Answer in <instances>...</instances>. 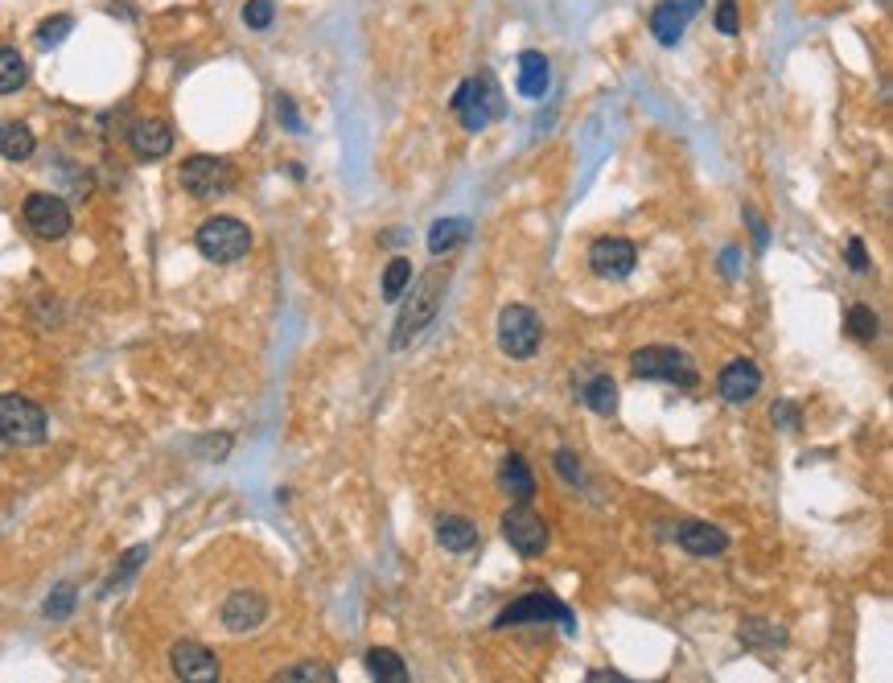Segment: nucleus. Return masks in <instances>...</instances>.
Segmentation results:
<instances>
[{"label": "nucleus", "mask_w": 893, "mask_h": 683, "mask_svg": "<svg viewBox=\"0 0 893 683\" xmlns=\"http://www.w3.org/2000/svg\"><path fill=\"white\" fill-rule=\"evenodd\" d=\"M408 289L412 292H408L404 309H400V322L391 329V350H408L428 325L437 322L440 305H445V289H449V268L433 264V268H424Z\"/></svg>", "instance_id": "f257e3e1"}, {"label": "nucleus", "mask_w": 893, "mask_h": 683, "mask_svg": "<svg viewBox=\"0 0 893 683\" xmlns=\"http://www.w3.org/2000/svg\"><path fill=\"white\" fill-rule=\"evenodd\" d=\"M630 371L639 379L675 383V387H684V392H691V387L700 383L696 362H691V355L679 350V346H642V350H634V359H630Z\"/></svg>", "instance_id": "f03ea898"}, {"label": "nucleus", "mask_w": 893, "mask_h": 683, "mask_svg": "<svg viewBox=\"0 0 893 683\" xmlns=\"http://www.w3.org/2000/svg\"><path fill=\"white\" fill-rule=\"evenodd\" d=\"M194 247H198L210 264H236V259H243L252 252V231H248V222L231 219V215H215V219H206L203 227H198Z\"/></svg>", "instance_id": "7ed1b4c3"}, {"label": "nucleus", "mask_w": 893, "mask_h": 683, "mask_svg": "<svg viewBox=\"0 0 893 683\" xmlns=\"http://www.w3.org/2000/svg\"><path fill=\"white\" fill-rule=\"evenodd\" d=\"M540 338H543V325H540V313L531 305H506L503 313H499V350H503L506 359H515V362L536 359Z\"/></svg>", "instance_id": "20e7f679"}, {"label": "nucleus", "mask_w": 893, "mask_h": 683, "mask_svg": "<svg viewBox=\"0 0 893 683\" xmlns=\"http://www.w3.org/2000/svg\"><path fill=\"white\" fill-rule=\"evenodd\" d=\"M46 432H50V420H46V412L37 408L34 400H25V395H0V441L30 449V444L46 441Z\"/></svg>", "instance_id": "39448f33"}, {"label": "nucleus", "mask_w": 893, "mask_h": 683, "mask_svg": "<svg viewBox=\"0 0 893 683\" xmlns=\"http://www.w3.org/2000/svg\"><path fill=\"white\" fill-rule=\"evenodd\" d=\"M454 112L461 116V124H466L470 132L486 128L494 116H503V95H499L494 79H490V74H473V79H466L454 95Z\"/></svg>", "instance_id": "423d86ee"}, {"label": "nucleus", "mask_w": 893, "mask_h": 683, "mask_svg": "<svg viewBox=\"0 0 893 683\" xmlns=\"http://www.w3.org/2000/svg\"><path fill=\"white\" fill-rule=\"evenodd\" d=\"M527 622H560L564 634H576V617L564 601L548 598V593H527V598L511 601L503 614L494 617V630H506V626H527Z\"/></svg>", "instance_id": "0eeeda50"}, {"label": "nucleus", "mask_w": 893, "mask_h": 683, "mask_svg": "<svg viewBox=\"0 0 893 683\" xmlns=\"http://www.w3.org/2000/svg\"><path fill=\"white\" fill-rule=\"evenodd\" d=\"M178 182H182V189H186V194H194V198H219V194H227V189H231L236 170H231V161H227V157L198 153V157H190L186 165H182Z\"/></svg>", "instance_id": "6e6552de"}, {"label": "nucleus", "mask_w": 893, "mask_h": 683, "mask_svg": "<svg viewBox=\"0 0 893 683\" xmlns=\"http://www.w3.org/2000/svg\"><path fill=\"white\" fill-rule=\"evenodd\" d=\"M499 528H503L506 544L515 547L519 556H527V560H536V556H543V552H548V523H543L531 507H523V502H519V507H506Z\"/></svg>", "instance_id": "1a4fd4ad"}, {"label": "nucleus", "mask_w": 893, "mask_h": 683, "mask_svg": "<svg viewBox=\"0 0 893 683\" xmlns=\"http://www.w3.org/2000/svg\"><path fill=\"white\" fill-rule=\"evenodd\" d=\"M21 219H25V227L34 231L37 240L46 243L70 235V206L58 194H30L25 206H21Z\"/></svg>", "instance_id": "9d476101"}, {"label": "nucleus", "mask_w": 893, "mask_h": 683, "mask_svg": "<svg viewBox=\"0 0 893 683\" xmlns=\"http://www.w3.org/2000/svg\"><path fill=\"white\" fill-rule=\"evenodd\" d=\"M634 264H639V247L622 240V235H606V240H597L589 247V268L602 280H626L634 273Z\"/></svg>", "instance_id": "9b49d317"}, {"label": "nucleus", "mask_w": 893, "mask_h": 683, "mask_svg": "<svg viewBox=\"0 0 893 683\" xmlns=\"http://www.w3.org/2000/svg\"><path fill=\"white\" fill-rule=\"evenodd\" d=\"M705 9V0H659L651 9V37L659 46H675L679 37L688 34L691 18Z\"/></svg>", "instance_id": "f8f14e48"}, {"label": "nucleus", "mask_w": 893, "mask_h": 683, "mask_svg": "<svg viewBox=\"0 0 893 683\" xmlns=\"http://www.w3.org/2000/svg\"><path fill=\"white\" fill-rule=\"evenodd\" d=\"M222 626L231 634H252L264 626V617H268V601L260 598V593H252V589H239V593H231V598L222 601Z\"/></svg>", "instance_id": "ddd939ff"}, {"label": "nucleus", "mask_w": 893, "mask_h": 683, "mask_svg": "<svg viewBox=\"0 0 893 683\" xmlns=\"http://www.w3.org/2000/svg\"><path fill=\"white\" fill-rule=\"evenodd\" d=\"M717 392H721V400H725V404H749V400L762 392L758 362H749V359L725 362V367H721V375H717Z\"/></svg>", "instance_id": "4468645a"}, {"label": "nucleus", "mask_w": 893, "mask_h": 683, "mask_svg": "<svg viewBox=\"0 0 893 683\" xmlns=\"http://www.w3.org/2000/svg\"><path fill=\"white\" fill-rule=\"evenodd\" d=\"M675 540L688 556H700V560H712V556H725L729 552V535L721 528H712L705 519H684L675 528Z\"/></svg>", "instance_id": "2eb2a0df"}, {"label": "nucleus", "mask_w": 893, "mask_h": 683, "mask_svg": "<svg viewBox=\"0 0 893 683\" xmlns=\"http://www.w3.org/2000/svg\"><path fill=\"white\" fill-rule=\"evenodd\" d=\"M169 663H173V675H182L190 683H210L219 680V659L215 650H206L203 643H178L169 650Z\"/></svg>", "instance_id": "dca6fc26"}, {"label": "nucleus", "mask_w": 893, "mask_h": 683, "mask_svg": "<svg viewBox=\"0 0 893 683\" xmlns=\"http://www.w3.org/2000/svg\"><path fill=\"white\" fill-rule=\"evenodd\" d=\"M128 144L140 161H161L173 149V128L165 120H136L128 132Z\"/></svg>", "instance_id": "f3484780"}, {"label": "nucleus", "mask_w": 893, "mask_h": 683, "mask_svg": "<svg viewBox=\"0 0 893 683\" xmlns=\"http://www.w3.org/2000/svg\"><path fill=\"white\" fill-rule=\"evenodd\" d=\"M437 544L445 547V552H454V556H466V552H473V547L482 544V535H478V528H473L470 519H461V514H440Z\"/></svg>", "instance_id": "a211bd4d"}, {"label": "nucleus", "mask_w": 893, "mask_h": 683, "mask_svg": "<svg viewBox=\"0 0 893 683\" xmlns=\"http://www.w3.org/2000/svg\"><path fill=\"white\" fill-rule=\"evenodd\" d=\"M552 83V67L540 50H523L519 54V95L523 100H543Z\"/></svg>", "instance_id": "6ab92c4d"}, {"label": "nucleus", "mask_w": 893, "mask_h": 683, "mask_svg": "<svg viewBox=\"0 0 893 683\" xmlns=\"http://www.w3.org/2000/svg\"><path fill=\"white\" fill-rule=\"evenodd\" d=\"M37 149L34 132H30V124L21 120H0V157L4 161H30Z\"/></svg>", "instance_id": "aec40b11"}, {"label": "nucleus", "mask_w": 893, "mask_h": 683, "mask_svg": "<svg viewBox=\"0 0 893 683\" xmlns=\"http://www.w3.org/2000/svg\"><path fill=\"white\" fill-rule=\"evenodd\" d=\"M499 486H503L515 502H527V498L536 495V478H531V470H527V462H523L519 453H511V458L503 462V470H499Z\"/></svg>", "instance_id": "412c9836"}, {"label": "nucleus", "mask_w": 893, "mask_h": 683, "mask_svg": "<svg viewBox=\"0 0 893 683\" xmlns=\"http://www.w3.org/2000/svg\"><path fill=\"white\" fill-rule=\"evenodd\" d=\"M470 240V222L466 219H437L428 231V252L433 256H449L457 243Z\"/></svg>", "instance_id": "4be33fe9"}, {"label": "nucleus", "mask_w": 893, "mask_h": 683, "mask_svg": "<svg viewBox=\"0 0 893 683\" xmlns=\"http://www.w3.org/2000/svg\"><path fill=\"white\" fill-rule=\"evenodd\" d=\"M363 667H367V675H375V680H391V683H404L408 680L404 659H400L396 650H388V647H371V650H367V655H363Z\"/></svg>", "instance_id": "5701e85b"}, {"label": "nucleus", "mask_w": 893, "mask_h": 683, "mask_svg": "<svg viewBox=\"0 0 893 683\" xmlns=\"http://www.w3.org/2000/svg\"><path fill=\"white\" fill-rule=\"evenodd\" d=\"M742 643L754 650H778L782 643H787V630L782 626H775V622H766V617H745L742 622Z\"/></svg>", "instance_id": "b1692460"}, {"label": "nucleus", "mask_w": 893, "mask_h": 683, "mask_svg": "<svg viewBox=\"0 0 893 683\" xmlns=\"http://www.w3.org/2000/svg\"><path fill=\"white\" fill-rule=\"evenodd\" d=\"M30 79V67L13 46H0V95H13Z\"/></svg>", "instance_id": "393cba45"}, {"label": "nucleus", "mask_w": 893, "mask_h": 683, "mask_svg": "<svg viewBox=\"0 0 893 683\" xmlns=\"http://www.w3.org/2000/svg\"><path fill=\"white\" fill-rule=\"evenodd\" d=\"M581 400H585L597 416H614V412H618V383H614L609 375H597L589 387L581 392Z\"/></svg>", "instance_id": "a878e982"}, {"label": "nucleus", "mask_w": 893, "mask_h": 683, "mask_svg": "<svg viewBox=\"0 0 893 683\" xmlns=\"http://www.w3.org/2000/svg\"><path fill=\"white\" fill-rule=\"evenodd\" d=\"M408 285H412V264H408L404 256H396L388 268H383V301L396 305V301L408 292Z\"/></svg>", "instance_id": "bb28decb"}, {"label": "nucleus", "mask_w": 893, "mask_h": 683, "mask_svg": "<svg viewBox=\"0 0 893 683\" xmlns=\"http://www.w3.org/2000/svg\"><path fill=\"white\" fill-rule=\"evenodd\" d=\"M70 30H75V18H70V13H58V18H46L42 25H37L34 42L42 46V50H54L58 42H67Z\"/></svg>", "instance_id": "cd10ccee"}, {"label": "nucleus", "mask_w": 893, "mask_h": 683, "mask_svg": "<svg viewBox=\"0 0 893 683\" xmlns=\"http://www.w3.org/2000/svg\"><path fill=\"white\" fill-rule=\"evenodd\" d=\"M844 329H848V338L873 342L881 325H877V313L869 305H852V309H848V322H844Z\"/></svg>", "instance_id": "c85d7f7f"}, {"label": "nucleus", "mask_w": 893, "mask_h": 683, "mask_svg": "<svg viewBox=\"0 0 893 683\" xmlns=\"http://www.w3.org/2000/svg\"><path fill=\"white\" fill-rule=\"evenodd\" d=\"M272 21H276V0H248V4H243V25H248V30L264 34Z\"/></svg>", "instance_id": "c756f323"}, {"label": "nucleus", "mask_w": 893, "mask_h": 683, "mask_svg": "<svg viewBox=\"0 0 893 683\" xmlns=\"http://www.w3.org/2000/svg\"><path fill=\"white\" fill-rule=\"evenodd\" d=\"M75 610V584H58L50 598H46V617L50 622H67Z\"/></svg>", "instance_id": "7c9ffc66"}, {"label": "nucleus", "mask_w": 893, "mask_h": 683, "mask_svg": "<svg viewBox=\"0 0 893 683\" xmlns=\"http://www.w3.org/2000/svg\"><path fill=\"white\" fill-rule=\"evenodd\" d=\"M281 680H325V683H334L337 671L330 663H297V667H288V671H281Z\"/></svg>", "instance_id": "2f4dec72"}, {"label": "nucleus", "mask_w": 893, "mask_h": 683, "mask_svg": "<svg viewBox=\"0 0 893 683\" xmlns=\"http://www.w3.org/2000/svg\"><path fill=\"white\" fill-rule=\"evenodd\" d=\"M717 30L725 37L742 34V18H737V0H717Z\"/></svg>", "instance_id": "473e14b6"}, {"label": "nucleus", "mask_w": 893, "mask_h": 683, "mask_svg": "<svg viewBox=\"0 0 893 683\" xmlns=\"http://www.w3.org/2000/svg\"><path fill=\"white\" fill-rule=\"evenodd\" d=\"M145 556H149V547L140 544V547H133V552H128V556H124V564H119L116 572H112V589H119V584L128 581V577H133L136 568H140V564H145Z\"/></svg>", "instance_id": "72a5a7b5"}, {"label": "nucleus", "mask_w": 893, "mask_h": 683, "mask_svg": "<svg viewBox=\"0 0 893 683\" xmlns=\"http://www.w3.org/2000/svg\"><path fill=\"white\" fill-rule=\"evenodd\" d=\"M770 420H775L778 428H794V425H799V404H791V400H778L775 408H770Z\"/></svg>", "instance_id": "f704fd0d"}, {"label": "nucleus", "mask_w": 893, "mask_h": 683, "mask_svg": "<svg viewBox=\"0 0 893 683\" xmlns=\"http://www.w3.org/2000/svg\"><path fill=\"white\" fill-rule=\"evenodd\" d=\"M557 470L573 482V486H581V482H585V474H581V465L573 462V453H569V449H557Z\"/></svg>", "instance_id": "c9c22d12"}, {"label": "nucleus", "mask_w": 893, "mask_h": 683, "mask_svg": "<svg viewBox=\"0 0 893 683\" xmlns=\"http://www.w3.org/2000/svg\"><path fill=\"white\" fill-rule=\"evenodd\" d=\"M276 112L285 116L288 132H301V116H297V107H293V100H288V95H281V100H276Z\"/></svg>", "instance_id": "e433bc0d"}, {"label": "nucleus", "mask_w": 893, "mask_h": 683, "mask_svg": "<svg viewBox=\"0 0 893 683\" xmlns=\"http://www.w3.org/2000/svg\"><path fill=\"white\" fill-rule=\"evenodd\" d=\"M848 264H852V273H869V256H865L860 240H848Z\"/></svg>", "instance_id": "4c0bfd02"}, {"label": "nucleus", "mask_w": 893, "mask_h": 683, "mask_svg": "<svg viewBox=\"0 0 893 683\" xmlns=\"http://www.w3.org/2000/svg\"><path fill=\"white\" fill-rule=\"evenodd\" d=\"M745 219H749V231H754V240H758V247H766V222L754 215V210H745Z\"/></svg>", "instance_id": "58836bf2"}, {"label": "nucleus", "mask_w": 893, "mask_h": 683, "mask_svg": "<svg viewBox=\"0 0 893 683\" xmlns=\"http://www.w3.org/2000/svg\"><path fill=\"white\" fill-rule=\"evenodd\" d=\"M737 264H742V252H737V247H725V259H721L725 276H737Z\"/></svg>", "instance_id": "ea45409f"}]
</instances>
